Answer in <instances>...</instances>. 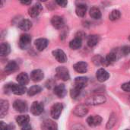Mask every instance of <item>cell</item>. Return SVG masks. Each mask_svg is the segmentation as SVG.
Wrapping results in <instances>:
<instances>
[{
  "label": "cell",
  "instance_id": "1",
  "mask_svg": "<svg viewBox=\"0 0 130 130\" xmlns=\"http://www.w3.org/2000/svg\"><path fill=\"white\" fill-rule=\"evenodd\" d=\"M5 89L7 91H10L15 95H22L27 91L25 86L21 85L14 84V83H10V84L5 85Z\"/></svg>",
  "mask_w": 130,
  "mask_h": 130
},
{
  "label": "cell",
  "instance_id": "2",
  "mask_svg": "<svg viewBox=\"0 0 130 130\" xmlns=\"http://www.w3.org/2000/svg\"><path fill=\"white\" fill-rule=\"evenodd\" d=\"M106 101L107 99L105 96L102 94H96V95L88 98L86 100L85 104L86 105H89V106H97V105H101V104H104Z\"/></svg>",
  "mask_w": 130,
  "mask_h": 130
},
{
  "label": "cell",
  "instance_id": "3",
  "mask_svg": "<svg viewBox=\"0 0 130 130\" xmlns=\"http://www.w3.org/2000/svg\"><path fill=\"white\" fill-rule=\"evenodd\" d=\"M56 76L62 81H69L70 79V75L69 69L64 66H58L56 69Z\"/></svg>",
  "mask_w": 130,
  "mask_h": 130
},
{
  "label": "cell",
  "instance_id": "4",
  "mask_svg": "<svg viewBox=\"0 0 130 130\" xmlns=\"http://www.w3.org/2000/svg\"><path fill=\"white\" fill-rule=\"evenodd\" d=\"M62 110H63V105L61 103L54 104L50 109V115L52 118L54 120H58L62 113Z\"/></svg>",
  "mask_w": 130,
  "mask_h": 130
},
{
  "label": "cell",
  "instance_id": "5",
  "mask_svg": "<svg viewBox=\"0 0 130 130\" xmlns=\"http://www.w3.org/2000/svg\"><path fill=\"white\" fill-rule=\"evenodd\" d=\"M31 37L29 34H24L21 35L19 39V46L21 50H27L30 46Z\"/></svg>",
  "mask_w": 130,
  "mask_h": 130
},
{
  "label": "cell",
  "instance_id": "6",
  "mask_svg": "<svg viewBox=\"0 0 130 130\" xmlns=\"http://www.w3.org/2000/svg\"><path fill=\"white\" fill-rule=\"evenodd\" d=\"M43 110H44V107L43 103L41 102L34 101L30 107V112L34 116H40L41 113H43Z\"/></svg>",
  "mask_w": 130,
  "mask_h": 130
},
{
  "label": "cell",
  "instance_id": "7",
  "mask_svg": "<svg viewBox=\"0 0 130 130\" xmlns=\"http://www.w3.org/2000/svg\"><path fill=\"white\" fill-rule=\"evenodd\" d=\"M14 109L19 113H25L27 111V104L26 101L22 100H16L13 103Z\"/></svg>",
  "mask_w": 130,
  "mask_h": 130
},
{
  "label": "cell",
  "instance_id": "8",
  "mask_svg": "<svg viewBox=\"0 0 130 130\" xmlns=\"http://www.w3.org/2000/svg\"><path fill=\"white\" fill-rule=\"evenodd\" d=\"M42 10H43V7H42L41 4L37 2V3L34 4V5H32L30 8H29L28 14L31 18H37L40 14Z\"/></svg>",
  "mask_w": 130,
  "mask_h": 130
},
{
  "label": "cell",
  "instance_id": "9",
  "mask_svg": "<svg viewBox=\"0 0 130 130\" xmlns=\"http://www.w3.org/2000/svg\"><path fill=\"white\" fill-rule=\"evenodd\" d=\"M88 112V108L85 104H79L76 106L73 110L74 115L80 117H83L85 115H87Z\"/></svg>",
  "mask_w": 130,
  "mask_h": 130
},
{
  "label": "cell",
  "instance_id": "10",
  "mask_svg": "<svg viewBox=\"0 0 130 130\" xmlns=\"http://www.w3.org/2000/svg\"><path fill=\"white\" fill-rule=\"evenodd\" d=\"M53 55L56 58V59L61 63H64L67 61V56L66 54L63 50L61 49H56L53 51Z\"/></svg>",
  "mask_w": 130,
  "mask_h": 130
},
{
  "label": "cell",
  "instance_id": "11",
  "mask_svg": "<svg viewBox=\"0 0 130 130\" xmlns=\"http://www.w3.org/2000/svg\"><path fill=\"white\" fill-rule=\"evenodd\" d=\"M51 24L56 29H61L65 25L63 18L59 15H55L51 18Z\"/></svg>",
  "mask_w": 130,
  "mask_h": 130
},
{
  "label": "cell",
  "instance_id": "12",
  "mask_svg": "<svg viewBox=\"0 0 130 130\" xmlns=\"http://www.w3.org/2000/svg\"><path fill=\"white\" fill-rule=\"evenodd\" d=\"M102 122V118L101 117L98 115H94V116H90L87 119V123L88 124L89 126L91 127H95L99 125H101Z\"/></svg>",
  "mask_w": 130,
  "mask_h": 130
},
{
  "label": "cell",
  "instance_id": "13",
  "mask_svg": "<svg viewBox=\"0 0 130 130\" xmlns=\"http://www.w3.org/2000/svg\"><path fill=\"white\" fill-rule=\"evenodd\" d=\"M110 77V74L104 69H99L96 72V78L100 82H106Z\"/></svg>",
  "mask_w": 130,
  "mask_h": 130
},
{
  "label": "cell",
  "instance_id": "14",
  "mask_svg": "<svg viewBox=\"0 0 130 130\" xmlns=\"http://www.w3.org/2000/svg\"><path fill=\"white\" fill-rule=\"evenodd\" d=\"M53 93L57 97H59V98H63L66 95V94H67V91H66V86L63 84H61V85L55 86L54 88H53Z\"/></svg>",
  "mask_w": 130,
  "mask_h": 130
},
{
  "label": "cell",
  "instance_id": "15",
  "mask_svg": "<svg viewBox=\"0 0 130 130\" xmlns=\"http://www.w3.org/2000/svg\"><path fill=\"white\" fill-rule=\"evenodd\" d=\"M34 44H35V46L37 49V50L43 51L47 47V46L49 44V40L46 38H39L35 40Z\"/></svg>",
  "mask_w": 130,
  "mask_h": 130
},
{
  "label": "cell",
  "instance_id": "16",
  "mask_svg": "<svg viewBox=\"0 0 130 130\" xmlns=\"http://www.w3.org/2000/svg\"><path fill=\"white\" fill-rule=\"evenodd\" d=\"M44 77L43 72L41 69H34L30 73V78L34 82H40Z\"/></svg>",
  "mask_w": 130,
  "mask_h": 130
},
{
  "label": "cell",
  "instance_id": "17",
  "mask_svg": "<svg viewBox=\"0 0 130 130\" xmlns=\"http://www.w3.org/2000/svg\"><path fill=\"white\" fill-rule=\"evenodd\" d=\"M42 130H57V124L51 120H46L41 124Z\"/></svg>",
  "mask_w": 130,
  "mask_h": 130
},
{
  "label": "cell",
  "instance_id": "18",
  "mask_svg": "<svg viewBox=\"0 0 130 130\" xmlns=\"http://www.w3.org/2000/svg\"><path fill=\"white\" fill-rule=\"evenodd\" d=\"M73 68L78 73L84 74L87 72L88 66V63L85 62H78L73 66Z\"/></svg>",
  "mask_w": 130,
  "mask_h": 130
},
{
  "label": "cell",
  "instance_id": "19",
  "mask_svg": "<svg viewBox=\"0 0 130 130\" xmlns=\"http://www.w3.org/2000/svg\"><path fill=\"white\" fill-rule=\"evenodd\" d=\"M9 107L8 101L5 100H1L0 101V117L3 118L8 113Z\"/></svg>",
  "mask_w": 130,
  "mask_h": 130
},
{
  "label": "cell",
  "instance_id": "20",
  "mask_svg": "<svg viewBox=\"0 0 130 130\" xmlns=\"http://www.w3.org/2000/svg\"><path fill=\"white\" fill-rule=\"evenodd\" d=\"M87 5L85 3H79L78 5H77L76 8H75V13L78 17H82L83 18L87 11Z\"/></svg>",
  "mask_w": 130,
  "mask_h": 130
},
{
  "label": "cell",
  "instance_id": "21",
  "mask_svg": "<svg viewBox=\"0 0 130 130\" xmlns=\"http://www.w3.org/2000/svg\"><path fill=\"white\" fill-rule=\"evenodd\" d=\"M19 67L18 65L17 64V62L15 61H11L9 62L5 67V72L7 73H11V72H14L17 70H18Z\"/></svg>",
  "mask_w": 130,
  "mask_h": 130
},
{
  "label": "cell",
  "instance_id": "22",
  "mask_svg": "<svg viewBox=\"0 0 130 130\" xmlns=\"http://www.w3.org/2000/svg\"><path fill=\"white\" fill-rule=\"evenodd\" d=\"M31 27H32V23L28 19H23L18 24V27L24 31L29 30L31 28Z\"/></svg>",
  "mask_w": 130,
  "mask_h": 130
},
{
  "label": "cell",
  "instance_id": "23",
  "mask_svg": "<svg viewBox=\"0 0 130 130\" xmlns=\"http://www.w3.org/2000/svg\"><path fill=\"white\" fill-rule=\"evenodd\" d=\"M16 80L19 83V85H21L24 86V85H26L28 83L29 78H28V75H27V73L21 72V73L18 74V75L16 78Z\"/></svg>",
  "mask_w": 130,
  "mask_h": 130
},
{
  "label": "cell",
  "instance_id": "24",
  "mask_svg": "<svg viewBox=\"0 0 130 130\" xmlns=\"http://www.w3.org/2000/svg\"><path fill=\"white\" fill-rule=\"evenodd\" d=\"M117 59V53L112 51L108 53L105 58V65H111L114 63Z\"/></svg>",
  "mask_w": 130,
  "mask_h": 130
},
{
  "label": "cell",
  "instance_id": "25",
  "mask_svg": "<svg viewBox=\"0 0 130 130\" xmlns=\"http://www.w3.org/2000/svg\"><path fill=\"white\" fill-rule=\"evenodd\" d=\"M100 41V37L96 34L91 35L88 37L87 43L90 47H94Z\"/></svg>",
  "mask_w": 130,
  "mask_h": 130
},
{
  "label": "cell",
  "instance_id": "26",
  "mask_svg": "<svg viewBox=\"0 0 130 130\" xmlns=\"http://www.w3.org/2000/svg\"><path fill=\"white\" fill-rule=\"evenodd\" d=\"M11 52V46L8 43H2L0 45V55L2 56H8Z\"/></svg>",
  "mask_w": 130,
  "mask_h": 130
},
{
  "label": "cell",
  "instance_id": "27",
  "mask_svg": "<svg viewBox=\"0 0 130 130\" xmlns=\"http://www.w3.org/2000/svg\"><path fill=\"white\" fill-rule=\"evenodd\" d=\"M30 121V117L27 115H20L16 117V122L17 123L21 126V127L28 124Z\"/></svg>",
  "mask_w": 130,
  "mask_h": 130
},
{
  "label": "cell",
  "instance_id": "28",
  "mask_svg": "<svg viewBox=\"0 0 130 130\" xmlns=\"http://www.w3.org/2000/svg\"><path fill=\"white\" fill-rule=\"evenodd\" d=\"M82 45V40L80 38H78V37L74 38L69 43V47L72 50H75L81 48Z\"/></svg>",
  "mask_w": 130,
  "mask_h": 130
},
{
  "label": "cell",
  "instance_id": "29",
  "mask_svg": "<svg viewBox=\"0 0 130 130\" xmlns=\"http://www.w3.org/2000/svg\"><path fill=\"white\" fill-rule=\"evenodd\" d=\"M101 10L96 7V6H94L92 7L91 9H90V16L94 18V19H96V20H98L101 18Z\"/></svg>",
  "mask_w": 130,
  "mask_h": 130
},
{
  "label": "cell",
  "instance_id": "30",
  "mask_svg": "<svg viewBox=\"0 0 130 130\" xmlns=\"http://www.w3.org/2000/svg\"><path fill=\"white\" fill-rule=\"evenodd\" d=\"M88 81V80L87 77H77L75 79V85L82 88L84 89V88L86 86Z\"/></svg>",
  "mask_w": 130,
  "mask_h": 130
},
{
  "label": "cell",
  "instance_id": "31",
  "mask_svg": "<svg viewBox=\"0 0 130 130\" xmlns=\"http://www.w3.org/2000/svg\"><path fill=\"white\" fill-rule=\"evenodd\" d=\"M41 91H42V88L40 86H39V85H34V86L30 87L27 90V93L28 96L31 97V96H34V95L39 94Z\"/></svg>",
  "mask_w": 130,
  "mask_h": 130
},
{
  "label": "cell",
  "instance_id": "32",
  "mask_svg": "<svg viewBox=\"0 0 130 130\" xmlns=\"http://www.w3.org/2000/svg\"><path fill=\"white\" fill-rule=\"evenodd\" d=\"M83 90V88H80V87H78V86H74V88L71 90V91H70V95H71V98H72V99H76L78 96H79V94H81V92H82V91Z\"/></svg>",
  "mask_w": 130,
  "mask_h": 130
},
{
  "label": "cell",
  "instance_id": "33",
  "mask_svg": "<svg viewBox=\"0 0 130 130\" xmlns=\"http://www.w3.org/2000/svg\"><path fill=\"white\" fill-rule=\"evenodd\" d=\"M117 123V117H116V114L115 113H112L111 116L110 117L109 120H108V122L107 123V126H106V128L107 129H111L114 125L116 124Z\"/></svg>",
  "mask_w": 130,
  "mask_h": 130
},
{
  "label": "cell",
  "instance_id": "34",
  "mask_svg": "<svg viewBox=\"0 0 130 130\" xmlns=\"http://www.w3.org/2000/svg\"><path fill=\"white\" fill-rule=\"evenodd\" d=\"M120 16H121L120 11L119 10L114 9V10H113V11L110 12V14H109V18H110V21H117V20L120 19Z\"/></svg>",
  "mask_w": 130,
  "mask_h": 130
},
{
  "label": "cell",
  "instance_id": "35",
  "mask_svg": "<svg viewBox=\"0 0 130 130\" xmlns=\"http://www.w3.org/2000/svg\"><path fill=\"white\" fill-rule=\"evenodd\" d=\"M92 61L97 66L105 65V59L100 55H96L95 56H94L92 59Z\"/></svg>",
  "mask_w": 130,
  "mask_h": 130
},
{
  "label": "cell",
  "instance_id": "36",
  "mask_svg": "<svg viewBox=\"0 0 130 130\" xmlns=\"http://www.w3.org/2000/svg\"><path fill=\"white\" fill-rule=\"evenodd\" d=\"M121 54L123 56H127L130 53V46H124L121 48Z\"/></svg>",
  "mask_w": 130,
  "mask_h": 130
},
{
  "label": "cell",
  "instance_id": "37",
  "mask_svg": "<svg viewBox=\"0 0 130 130\" xmlns=\"http://www.w3.org/2000/svg\"><path fill=\"white\" fill-rule=\"evenodd\" d=\"M122 89L126 92H130V82H128L126 83H124L121 86Z\"/></svg>",
  "mask_w": 130,
  "mask_h": 130
},
{
  "label": "cell",
  "instance_id": "38",
  "mask_svg": "<svg viewBox=\"0 0 130 130\" xmlns=\"http://www.w3.org/2000/svg\"><path fill=\"white\" fill-rule=\"evenodd\" d=\"M0 124H1L0 130H9V125L5 123L2 122V121H1Z\"/></svg>",
  "mask_w": 130,
  "mask_h": 130
},
{
  "label": "cell",
  "instance_id": "39",
  "mask_svg": "<svg viewBox=\"0 0 130 130\" xmlns=\"http://www.w3.org/2000/svg\"><path fill=\"white\" fill-rule=\"evenodd\" d=\"M56 2L59 6H61V7H62V8L66 7V5H67V4H68V2H67V1H56Z\"/></svg>",
  "mask_w": 130,
  "mask_h": 130
},
{
  "label": "cell",
  "instance_id": "40",
  "mask_svg": "<svg viewBox=\"0 0 130 130\" xmlns=\"http://www.w3.org/2000/svg\"><path fill=\"white\" fill-rule=\"evenodd\" d=\"M21 130H32V127H31V126L28 123V124H27V125L22 126V128H21Z\"/></svg>",
  "mask_w": 130,
  "mask_h": 130
},
{
  "label": "cell",
  "instance_id": "41",
  "mask_svg": "<svg viewBox=\"0 0 130 130\" xmlns=\"http://www.w3.org/2000/svg\"><path fill=\"white\" fill-rule=\"evenodd\" d=\"M21 3L23 4V5H29L31 4V1H21Z\"/></svg>",
  "mask_w": 130,
  "mask_h": 130
},
{
  "label": "cell",
  "instance_id": "42",
  "mask_svg": "<svg viewBox=\"0 0 130 130\" xmlns=\"http://www.w3.org/2000/svg\"><path fill=\"white\" fill-rule=\"evenodd\" d=\"M129 41H130V36L129 37Z\"/></svg>",
  "mask_w": 130,
  "mask_h": 130
},
{
  "label": "cell",
  "instance_id": "43",
  "mask_svg": "<svg viewBox=\"0 0 130 130\" xmlns=\"http://www.w3.org/2000/svg\"><path fill=\"white\" fill-rule=\"evenodd\" d=\"M129 101H130V97H129Z\"/></svg>",
  "mask_w": 130,
  "mask_h": 130
},
{
  "label": "cell",
  "instance_id": "44",
  "mask_svg": "<svg viewBox=\"0 0 130 130\" xmlns=\"http://www.w3.org/2000/svg\"><path fill=\"white\" fill-rule=\"evenodd\" d=\"M126 130H129V129H126Z\"/></svg>",
  "mask_w": 130,
  "mask_h": 130
}]
</instances>
